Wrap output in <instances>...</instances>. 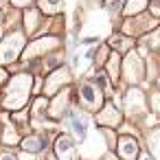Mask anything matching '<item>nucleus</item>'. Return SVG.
<instances>
[{
    "mask_svg": "<svg viewBox=\"0 0 160 160\" xmlns=\"http://www.w3.org/2000/svg\"><path fill=\"white\" fill-rule=\"evenodd\" d=\"M48 160H57V158H55V156H48Z\"/></svg>",
    "mask_w": 160,
    "mask_h": 160,
    "instance_id": "22",
    "label": "nucleus"
},
{
    "mask_svg": "<svg viewBox=\"0 0 160 160\" xmlns=\"http://www.w3.org/2000/svg\"><path fill=\"white\" fill-rule=\"evenodd\" d=\"M42 9L53 13V11H59L62 9V0H42Z\"/></svg>",
    "mask_w": 160,
    "mask_h": 160,
    "instance_id": "13",
    "label": "nucleus"
},
{
    "mask_svg": "<svg viewBox=\"0 0 160 160\" xmlns=\"http://www.w3.org/2000/svg\"><path fill=\"white\" fill-rule=\"evenodd\" d=\"M118 153L123 160H134L136 153H138V145L134 138H121L118 140Z\"/></svg>",
    "mask_w": 160,
    "mask_h": 160,
    "instance_id": "9",
    "label": "nucleus"
},
{
    "mask_svg": "<svg viewBox=\"0 0 160 160\" xmlns=\"http://www.w3.org/2000/svg\"><path fill=\"white\" fill-rule=\"evenodd\" d=\"M31 0H13V5H29Z\"/></svg>",
    "mask_w": 160,
    "mask_h": 160,
    "instance_id": "17",
    "label": "nucleus"
},
{
    "mask_svg": "<svg viewBox=\"0 0 160 160\" xmlns=\"http://www.w3.org/2000/svg\"><path fill=\"white\" fill-rule=\"evenodd\" d=\"M0 160H18V158L11 156V153H2V156H0Z\"/></svg>",
    "mask_w": 160,
    "mask_h": 160,
    "instance_id": "16",
    "label": "nucleus"
},
{
    "mask_svg": "<svg viewBox=\"0 0 160 160\" xmlns=\"http://www.w3.org/2000/svg\"><path fill=\"white\" fill-rule=\"evenodd\" d=\"M55 147H57V156H59V160H77V153H75L72 140H70L68 136H59L57 142H55Z\"/></svg>",
    "mask_w": 160,
    "mask_h": 160,
    "instance_id": "6",
    "label": "nucleus"
},
{
    "mask_svg": "<svg viewBox=\"0 0 160 160\" xmlns=\"http://www.w3.org/2000/svg\"><path fill=\"white\" fill-rule=\"evenodd\" d=\"M81 99L88 105V110H99L101 108V94L94 83H83L81 86Z\"/></svg>",
    "mask_w": 160,
    "mask_h": 160,
    "instance_id": "3",
    "label": "nucleus"
},
{
    "mask_svg": "<svg viewBox=\"0 0 160 160\" xmlns=\"http://www.w3.org/2000/svg\"><path fill=\"white\" fill-rule=\"evenodd\" d=\"M38 24H40V13H38L35 9L27 11V33H33Z\"/></svg>",
    "mask_w": 160,
    "mask_h": 160,
    "instance_id": "12",
    "label": "nucleus"
},
{
    "mask_svg": "<svg viewBox=\"0 0 160 160\" xmlns=\"http://www.w3.org/2000/svg\"><path fill=\"white\" fill-rule=\"evenodd\" d=\"M153 149H156V151H160V140H158V138H156V142H153Z\"/></svg>",
    "mask_w": 160,
    "mask_h": 160,
    "instance_id": "19",
    "label": "nucleus"
},
{
    "mask_svg": "<svg viewBox=\"0 0 160 160\" xmlns=\"http://www.w3.org/2000/svg\"><path fill=\"white\" fill-rule=\"evenodd\" d=\"M140 160H153V158H151V156H142Z\"/></svg>",
    "mask_w": 160,
    "mask_h": 160,
    "instance_id": "21",
    "label": "nucleus"
},
{
    "mask_svg": "<svg viewBox=\"0 0 160 160\" xmlns=\"http://www.w3.org/2000/svg\"><path fill=\"white\" fill-rule=\"evenodd\" d=\"M22 46H24L22 33H11V35H7L2 42H0V64H11V62L20 55Z\"/></svg>",
    "mask_w": 160,
    "mask_h": 160,
    "instance_id": "2",
    "label": "nucleus"
},
{
    "mask_svg": "<svg viewBox=\"0 0 160 160\" xmlns=\"http://www.w3.org/2000/svg\"><path fill=\"white\" fill-rule=\"evenodd\" d=\"M125 70H127V79L129 81H138L142 77V62L132 53L127 59H125Z\"/></svg>",
    "mask_w": 160,
    "mask_h": 160,
    "instance_id": "8",
    "label": "nucleus"
},
{
    "mask_svg": "<svg viewBox=\"0 0 160 160\" xmlns=\"http://www.w3.org/2000/svg\"><path fill=\"white\" fill-rule=\"evenodd\" d=\"M44 138L42 136H27L24 140H22V149L24 151H42L44 149Z\"/></svg>",
    "mask_w": 160,
    "mask_h": 160,
    "instance_id": "10",
    "label": "nucleus"
},
{
    "mask_svg": "<svg viewBox=\"0 0 160 160\" xmlns=\"http://www.w3.org/2000/svg\"><path fill=\"white\" fill-rule=\"evenodd\" d=\"M29 88H31V77L29 75H18L11 79L7 97H5V108L9 110H18L24 105L27 97H29Z\"/></svg>",
    "mask_w": 160,
    "mask_h": 160,
    "instance_id": "1",
    "label": "nucleus"
},
{
    "mask_svg": "<svg viewBox=\"0 0 160 160\" xmlns=\"http://www.w3.org/2000/svg\"><path fill=\"white\" fill-rule=\"evenodd\" d=\"M68 123H70V129H72V134L79 138V140H83L86 138V134H88V118L83 116V114H79V112H70L68 114Z\"/></svg>",
    "mask_w": 160,
    "mask_h": 160,
    "instance_id": "4",
    "label": "nucleus"
},
{
    "mask_svg": "<svg viewBox=\"0 0 160 160\" xmlns=\"http://www.w3.org/2000/svg\"><path fill=\"white\" fill-rule=\"evenodd\" d=\"M20 160H35V158H33V156H29V153H24V156H22Z\"/></svg>",
    "mask_w": 160,
    "mask_h": 160,
    "instance_id": "18",
    "label": "nucleus"
},
{
    "mask_svg": "<svg viewBox=\"0 0 160 160\" xmlns=\"http://www.w3.org/2000/svg\"><path fill=\"white\" fill-rule=\"evenodd\" d=\"M99 121H101V123H110V125H114V123L118 121V112H116L112 105H108V108L103 110V114L99 116Z\"/></svg>",
    "mask_w": 160,
    "mask_h": 160,
    "instance_id": "11",
    "label": "nucleus"
},
{
    "mask_svg": "<svg viewBox=\"0 0 160 160\" xmlns=\"http://www.w3.org/2000/svg\"><path fill=\"white\" fill-rule=\"evenodd\" d=\"M57 44H59L57 38H42V40H38L35 44L29 46L27 57H38L40 53H44V51H48V48H53V46H57Z\"/></svg>",
    "mask_w": 160,
    "mask_h": 160,
    "instance_id": "7",
    "label": "nucleus"
},
{
    "mask_svg": "<svg viewBox=\"0 0 160 160\" xmlns=\"http://www.w3.org/2000/svg\"><path fill=\"white\" fill-rule=\"evenodd\" d=\"M123 2H125V0H108V5H105V7H108L110 11H118V9L123 7Z\"/></svg>",
    "mask_w": 160,
    "mask_h": 160,
    "instance_id": "15",
    "label": "nucleus"
},
{
    "mask_svg": "<svg viewBox=\"0 0 160 160\" xmlns=\"http://www.w3.org/2000/svg\"><path fill=\"white\" fill-rule=\"evenodd\" d=\"M5 77H7V75H5V70H0V83L5 81Z\"/></svg>",
    "mask_w": 160,
    "mask_h": 160,
    "instance_id": "20",
    "label": "nucleus"
},
{
    "mask_svg": "<svg viewBox=\"0 0 160 160\" xmlns=\"http://www.w3.org/2000/svg\"><path fill=\"white\" fill-rule=\"evenodd\" d=\"M68 81H70L68 70H64V68L55 70V72L48 77V81H46V94H55V92H59V86H64V83H68Z\"/></svg>",
    "mask_w": 160,
    "mask_h": 160,
    "instance_id": "5",
    "label": "nucleus"
},
{
    "mask_svg": "<svg viewBox=\"0 0 160 160\" xmlns=\"http://www.w3.org/2000/svg\"><path fill=\"white\" fill-rule=\"evenodd\" d=\"M145 2H147V0H129V5L125 7V11L127 13H136V11L145 9Z\"/></svg>",
    "mask_w": 160,
    "mask_h": 160,
    "instance_id": "14",
    "label": "nucleus"
}]
</instances>
